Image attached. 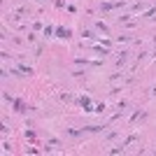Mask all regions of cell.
Returning <instances> with one entry per match:
<instances>
[{"label":"cell","instance_id":"1","mask_svg":"<svg viewBox=\"0 0 156 156\" xmlns=\"http://www.w3.org/2000/svg\"><path fill=\"white\" fill-rule=\"evenodd\" d=\"M56 33H58V37H63V40H68V37H70V28H58Z\"/></svg>","mask_w":156,"mask_h":156},{"label":"cell","instance_id":"2","mask_svg":"<svg viewBox=\"0 0 156 156\" xmlns=\"http://www.w3.org/2000/svg\"><path fill=\"white\" fill-rule=\"evenodd\" d=\"M96 26H98V30H103V33H110V28H107V26H105V23H103V21H98V23H96Z\"/></svg>","mask_w":156,"mask_h":156},{"label":"cell","instance_id":"3","mask_svg":"<svg viewBox=\"0 0 156 156\" xmlns=\"http://www.w3.org/2000/svg\"><path fill=\"white\" fill-rule=\"evenodd\" d=\"M154 56H156V51H154Z\"/></svg>","mask_w":156,"mask_h":156}]
</instances>
